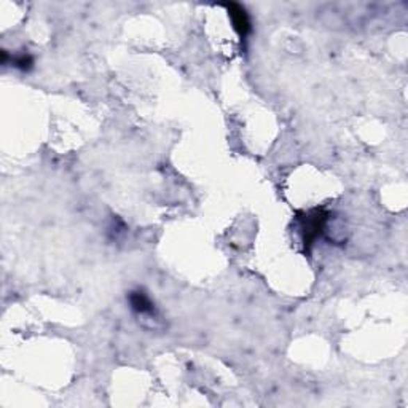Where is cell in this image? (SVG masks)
Masks as SVG:
<instances>
[{
	"instance_id": "obj_1",
	"label": "cell",
	"mask_w": 408,
	"mask_h": 408,
	"mask_svg": "<svg viewBox=\"0 0 408 408\" xmlns=\"http://www.w3.org/2000/svg\"><path fill=\"white\" fill-rule=\"evenodd\" d=\"M329 219L330 212L324 208H314L308 212H303L302 217H298V220H300L304 250H307V252H309L314 246V243L323 236Z\"/></svg>"
},
{
	"instance_id": "obj_2",
	"label": "cell",
	"mask_w": 408,
	"mask_h": 408,
	"mask_svg": "<svg viewBox=\"0 0 408 408\" xmlns=\"http://www.w3.org/2000/svg\"><path fill=\"white\" fill-rule=\"evenodd\" d=\"M224 7L228 12V18H230L233 29L239 37V40L246 42L247 37L252 34V21H250V16L247 13V10L243 7L241 3L236 2H230L225 3Z\"/></svg>"
},
{
	"instance_id": "obj_3",
	"label": "cell",
	"mask_w": 408,
	"mask_h": 408,
	"mask_svg": "<svg viewBox=\"0 0 408 408\" xmlns=\"http://www.w3.org/2000/svg\"><path fill=\"white\" fill-rule=\"evenodd\" d=\"M128 300L129 304H131L133 311L140 314V316H155L156 314L155 303L152 302V298L147 295L142 289H136L129 292Z\"/></svg>"
},
{
	"instance_id": "obj_4",
	"label": "cell",
	"mask_w": 408,
	"mask_h": 408,
	"mask_svg": "<svg viewBox=\"0 0 408 408\" xmlns=\"http://www.w3.org/2000/svg\"><path fill=\"white\" fill-rule=\"evenodd\" d=\"M8 61L12 63V66L19 69L21 72H29V70L34 67V56L29 54L27 51L23 53H18V54H13L12 58H10V54L7 50H2V64L3 66H7Z\"/></svg>"
}]
</instances>
